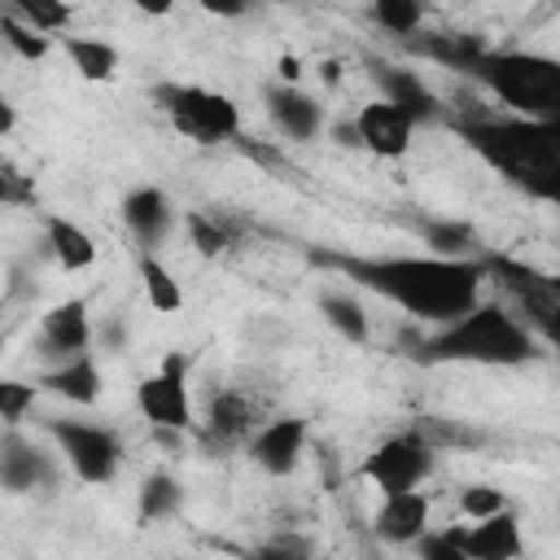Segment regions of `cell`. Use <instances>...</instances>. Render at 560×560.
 <instances>
[{"label": "cell", "instance_id": "cell-1", "mask_svg": "<svg viewBox=\"0 0 560 560\" xmlns=\"http://www.w3.org/2000/svg\"><path fill=\"white\" fill-rule=\"evenodd\" d=\"M311 262L341 271L346 280L381 293L385 302L402 306L411 319L451 324L481 298L486 258H359V254H328L315 249Z\"/></svg>", "mask_w": 560, "mask_h": 560}, {"label": "cell", "instance_id": "cell-2", "mask_svg": "<svg viewBox=\"0 0 560 560\" xmlns=\"http://www.w3.org/2000/svg\"><path fill=\"white\" fill-rule=\"evenodd\" d=\"M455 131L468 140L472 153H481L494 171H503L525 192L551 201L560 184V136L556 118H455Z\"/></svg>", "mask_w": 560, "mask_h": 560}, {"label": "cell", "instance_id": "cell-3", "mask_svg": "<svg viewBox=\"0 0 560 560\" xmlns=\"http://www.w3.org/2000/svg\"><path fill=\"white\" fill-rule=\"evenodd\" d=\"M420 363H490V368H516L534 359V337L521 328L503 306H468L451 324H442L433 337H420L411 350Z\"/></svg>", "mask_w": 560, "mask_h": 560}, {"label": "cell", "instance_id": "cell-4", "mask_svg": "<svg viewBox=\"0 0 560 560\" xmlns=\"http://www.w3.org/2000/svg\"><path fill=\"white\" fill-rule=\"evenodd\" d=\"M472 79H481L521 118H556V109H560V66L551 57L481 48Z\"/></svg>", "mask_w": 560, "mask_h": 560}, {"label": "cell", "instance_id": "cell-5", "mask_svg": "<svg viewBox=\"0 0 560 560\" xmlns=\"http://www.w3.org/2000/svg\"><path fill=\"white\" fill-rule=\"evenodd\" d=\"M153 101L162 105V114L192 136L197 144H219V140H236L241 127V109L210 88H192V83H158Z\"/></svg>", "mask_w": 560, "mask_h": 560}, {"label": "cell", "instance_id": "cell-6", "mask_svg": "<svg viewBox=\"0 0 560 560\" xmlns=\"http://www.w3.org/2000/svg\"><path fill=\"white\" fill-rule=\"evenodd\" d=\"M44 429L57 438V446L66 451L70 468L79 481L88 486H109L118 477V464H122V442L114 429H101V424H83V420H61V416H48Z\"/></svg>", "mask_w": 560, "mask_h": 560}, {"label": "cell", "instance_id": "cell-7", "mask_svg": "<svg viewBox=\"0 0 560 560\" xmlns=\"http://www.w3.org/2000/svg\"><path fill=\"white\" fill-rule=\"evenodd\" d=\"M381 494H398V490H411L420 486L429 472H433V446L420 438V429L411 433H394L385 438L359 468Z\"/></svg>", "mask_w": 560, "mask_h": 560}, {"label": "cell", "instance_id": "cell-8", "mask_svg": "<svg viewBox=\"0 0 560 560\" xmlns=\"http://www.w3.org/2000/svg\"><path fill=\"white\" fill-rule=\"evenodd\" d=\"M136 407L153 429H188L192 402L184 389V372H153L136 385Z\"/></svg>", "mask_w": 560, "mask_h": 560}, {"label": "cell", "instance_id": "cell-9", "mask_svg": "<svg viewBox=\"0 0 560 560\" xmlns=\"http://www.w3.org/2000/svg\"><path fill=\"white\" fill-rule=\"evenodd\" d=\"M411 118L402 109H394L389 101H372L359 109L354 118V131H359V144L372 149L376 158H402L411 149Z\"/></svg>", "mask_w": 560, "mask_h": 560}, {"label": "cell", "instance_id": "cell-10", "mask_svg": "<svg viewBox=\"0 0 560 560\" xmlns=\"http://www.w3.org/2000/svg\"><path fill=\"white\" fill-rule=\"evenodd\" d=\"M302 442H306V424L302 420H271L262 424L254 438H249V459L271 472V477H284L298 468V455H302Z\"/></svg>", "mask_w": 560, "mask_h": 560}, {"label": "cell", "instance_id": "cell-11", "mask_svg": "<svg viewBox=\"0 0 560 560\" xmlns=\"http://www.w3.org/2000/svg\"><path fill=\"white\" fill-rule=\"evenodd\" d=\"M464 560H516L521 556V529H516V512L499 508L490 516H481L472 529L459 534Z\"/></svg>", "mask_w": 560, "mask_h": 560}, {"label": "cell", "instance_id": "cell-12", "mask_svg": "<svg viewBox=\"0 0 560 560\" xmlns=\"http://www.w3.org/2000/svg\"><path fill=\"white\" fill-rule=\"evenodd\" d=\"M372 529L376 538L385 542H416L424 529H429V499L411 486V490H398V494H385V503L376 508L372 516Z\"/></svg>", "mask_w": 560, "mask_h": 560}, {"label": "cell", "instance_id": "cell-13", "mask_svg": "<svg viewBox=\"0 0 560 560\" xmlns=\"http://www.w3.org/2000/svg\"><path fill=\"white\" fill-rule=\"evenodd\" d=\"M372 79L381 88V101H389L394 109H402L411 122H433L442 109H438V96L420 83V74L402 70V66H372Z\"/></svg>", "mask_w": 560, "mask_h": 560}, {"label": "cell", "instance_id": "cell-14", "mask_svg": "<svg viewBox=\"0 0 560 560\" xmlns=\"http://www.w3.org/2000/svg\"><path fill=\"white\" fill-rule=\"evenodd\" d=\"M44 354H79L88 341H92V324H88V302L83 298H70V302H57L48 315H44Z\"/></svg>", "mask_w": 560, "mask_h": 560}, {"label": "cell", "instance_id": "cell-15", "mask_svg": "<svg viewBox=\"0 0 560 560\" xmlns=\"http://www.w3.org/2000/svg\"><path fill=\"white\" fill-rule=\"evenodd\" d=\"M267 114L289 140H315L319 127H324V109L315 105V96H306L298 88H271L267 92Z\"/></svg>", "mask_w": 560, "mask_h": 560}, {"label": "cell", "instance_id": "cell-16", "mask_svg": "<svg viewBox=\"0 0 560 560\" xmlns=\"http://www.w3.org/2000/svg\"><path fill=\"white\" fill-rule=\"evenodd\" d=\"M39 389H48V394H57V398H66V402H74V407H92V402L101 398V372H96V363L79 350V354H70L61 368H52V372L39 381Z\"/></svg>", "mask_w": 560, "mask_h": 560}, {"label": "cell", "instance_id": "cell-17", "mask_svg": "<svg viewBox=\"0 0 560 560\" xmlns=\"http://www.w3.org/2000/svg\"><path fill=\"white\" fill-rule=\"evenodd\" d=\"M407 48L416 52V57H429V61H438V66H446V70H459V74H472V66H477V57H481V39H472V35H451V31H438V35H407Z\"/></svg>", "mask_w": 560, "mask_h": 560}, {"label": "cell", "instance_id": "cell-18", "mask_svg": "<svg viewBox=\"0 0 560 560\" xmlns=\"http://www.w3.org/2000/svg\"><path fill=\"white\" fill-rule=\"evenodd\" d=\"M39 481H48V464H44V455H39L26 438L9 433V438L0 442V486L22 494V490H35Z\"/></svg>", "mask_w": 560, "mask_h": 560}, {"label": "cell", "instance_id": "cell-19", "mask_svg": "<svg viewBox=\"0 0 560 560\" xmlns=\"http://www.w3.org/2000/svg\"><path fill=\"white\" fill-rule=\"evenodd\" d=\"M122 219H127V228L140 245H153L171 228V201H166L162 188H136L122 201Z\"/></svg>", "mask_w": 560, "mask_h": 560}, {"label": "cell", "instance_id": "cell-20", "mask_svg": "<svg viewBox=\"0 0 560 560\" xmlns=\"http://www.w3.org/2000/svg\"><path fill=\"white\" fill-rule=\"evenodd\" d=\"M44 232H48V245H52V254H57V262H61L66 271H83V267L96 262V241H92L74 219L48 214Z\"/></svg>", "mask_w": 560, "mask_h": 560}, {"label": "cell", "instance_id": "cell-21", "mask_svg": "<svg viewBox=\"0 0 560 560\" xmlns=\"http://www.w3.org/2000/svg\"><path fill=\"white\" fill-rule=\"evenodd\" d=\"M66 57L74 61V70L92 83H105L118 74V48L105 39H88V35H66Z\"/></svg>", "mask_w": 560, "mask_h": 560}, {"label": "cell", "instance_id": "cell-22", "mask_svg": "<svg viewBox=\"0 0 560 560\" xmlns=\"http://www.w3.org/2000/svg\"><path fill=\"white\" fill-rule=\"evenodd\" d=\"M319 311H324V319H328L346 341H354V346L368 341V311H363V302H359L354 293H346V289H324V293H319Z\"/></svg>", "mask_w": 560, "mask_h": 560}, {"label": "cell", "instance_id": "cell-23", "mask_svg": "<svg viewBox=\"0 0 560 560\" xmlns=\"http://www.w3.org/2000/svg\"><path fill=\"white\" fill-rule=\"evenodd\" d=\"M140 284H144V298H149V306L153 311H162V315H171V311H179L184 306V289H179V280L171 276V267L162 262V258H153V254H140Z\"/></svg>", "mask_w": 560, "mask_h": 560}, {"label": "cell", "instance_id": "cell-24", "mask_svg": "<svg viewBox=\"0 0 560 560\" xmlns=\"http://www.w3.org/2000/svg\"><path fill=\"white\" fill-rule=\"evenodd\" d=\"M420 236L438 258H468V249L477 245V232L459 219H424Z\"/></svg>", "mask_w": 560, "mask_h": 560}, {"label": "cell", "instance_id": "cell-25", "mask_svg": "<svg viewBox=\"0 0 560 560\" xmlns=\"http://www.w3.org/2000/svg\"><path fill=\"white\" fill-rule=\"evenodd\" d=\"M179 503H184V490L171 472H153L140 490V516L144 521H166V516L179 512Z\"/></svg>", "mask_w": 560, "mask_h": 560}, {"label": "cell", "instance_id": "cell-26", "mask_svg": "<svg viewBox=\"0 0 560 560\" xmlns=\"http://www.w3.org/2000/svg\"><path fill=\"white\" fill-rule=\"evenodd\" d=\"M420 13H424V0H372V18H376V26L402 35V39L416 35Z\"/></svg>", "mask_w": 560, "mask_h": 560}, {"label": "cell", "instance_id": "cell-27", "mask_svg": "<svg viewBox=\"0 0 560 560\" xmlns=\"http://www.w3.org/2000/svg\"><path fill=\"white\" fill-rule=\"evenodd\" d=\"M0 35H4V44L22 61H44V52H48V35L35 31V26H26L22 18H0Z\"/></svg>", "mask_w": 560, "mask_h": 560}, {"label": "cell", "instance_id": "cell-28", "mask_svg": "<svg viewBox=\"0 0 560 560\" xmlns=\"http://www.w3.org/2000/svg\"><path fill=\"white\" fill-rule=\"evenodd\" d=\"M13 9H18V18L26 22V26H35V31H61L66 22H70V4L66 0H13Z\"/></svg>", "mask_w": 560, "mask_h": 560}, {"label": "cell", "instance_id": "cell-29", "mask_svg": "<svg viewBox=\"0 0 560 560\" xmlns=\"http://www.w3.org/2000/svg\"><path fill=\"white\" fill-rule=\"evenodd\" d=\"M249 424H254V411H249L245 398H236V394H219V398H214V407H210V429L236 438V433H245Z\"/></svg>", "mask_w": 560, "mask_h": 560}, {"label": "cell", "instance_id": "cell-30", "mask_svg": "<svg viewBox=\"0 0 560 560\" xmlns=\"http://www.w3.org/2000/svg\"><path fill=\"white\" fill-rule=\"evenodd\" d=\"M35 394H39V385L0 376V420L4 424H22V416L35 407Z\"/></svg>", "mask_w": 560, "mask_h": 560}, {"label": "cell", "instance_id": "cell-31", "mask_svg": "<svg viewBox=\"0 0 560 560\" xmlns=\"http://www.w3.org/2000/svg\"><path fill=\"white\" fill-rule=\"evenodd\" d=\"M184 228H188V241H192V249H197V254L214 258V254H223V249H228V232H223L219 223H210L201 210H192V214L184 219Z\"/></svg>", "mask_w": 560, "mask_h": 560}, {"label": "cell", "instance_id": "cell-32", "mask_svg": "<svg viewBox=\"0 0 560 560\" xmlns=\"http://www.w3.org/2000/svg\"><path fill=\"white\" fill-rule=\"evenodd\" d=\"M499 508H508V499H503L494 486H468V490L459 494V512H464L468 521H481V516H490V512H499Z\"/></svg>", "mask_w": 560, "mask_h": 560}, {"label": "cell", "instance_id": "cell-33", "mask_svg": "<svg viewBox=\"0 0 560 560\" xmlns=\"http://www.w3.org/2000/svg\"><path fill=\"white\" fill-rule=\"evenodd\" d=\"M459 534L464 529H446V534H420L416 538V551L424 556V560H464V547H459Z\"/></svg>", "mask_w": 560, "mask_h": 560}, {"label": "cell", "instance_id": "cell-34", "mask_svg": "<svg viewBox=\"0 0 560 560\" xmlns=\"http://www.w3.org/2000/svg\"><path fill=\"white\" fill-rule=\"evenodd\" d=\"M197 4L214 18H241L245 13V0H197Z\"/></svg>", "mask_w": 560, "mask_h": 560}, {"label": "cell", "instance_id": "cell-35", "mask_svg": "<svg viewBox=\"0 0 560 560\" xmlns=\"http://www.w3.org/2000/svg\"><path fill=\"white\" fill-rule=\"evenodd\" d=\"M127 4H136V9L149 13V18H166V13L175 9V0H127Z\"/></svg>", "mask_w": 560, "mask_h": 560}, {"label": "cell", "instance_id": "cell-36", "mask_svg": "<svg viewBox=\"0 0 560 560\" xmlns=\"http://www.w3.org/2000/svg\"><path fill=\"white\" fill-rule=\"evenodd\" d=\"M18 127V109H13V101L0 92V136H9Z\"/></svg>", "mask_w": 560, "mask_h": 560}, {"label": "cell", "instance_id": "cell-37", "mask_svg": "<svg viewBox=\"0 0 560 560\" xmlns=\"http://www.w3.org/2000/svg\"><path fill=\"white\" fill-rule=\"evenodd\" d=\"M22 197H26V192H22V188H13V175H4V171H0V206H4V201H22Z\"/></svg>", "mask_w": 560, "mask_h": 560}, {"label": "cell", "instance_id": "cell-38", "mask_svg": "<svg viewBox=\"0 0 560 560\" xmlns=\"http://www.w3.org/2000/svg\"><path fill=\"white\" fill-rule=\"evenodd\" d=\"M332 136H337V144H359L354 122H337V127H332Z\"/></svg>", "mask_w": 560, "mask_h": 560}, {"label": "cell", "instance_id": "cell-39", "mask_svg": "<svg viewBox=\"0 0 560 560\" xmlns=\"http://www.w3.org/2000/svg\"><path fill=\"white\" fill-rule=\"evenodd\" d=\"M319 70H324V79H328V83H337V74H341V66H337V61H324Z\"/></svg>", "mask_w": 560, "mask_h": 560}]
</instances>
